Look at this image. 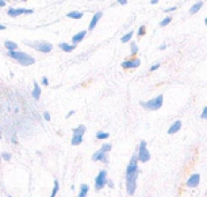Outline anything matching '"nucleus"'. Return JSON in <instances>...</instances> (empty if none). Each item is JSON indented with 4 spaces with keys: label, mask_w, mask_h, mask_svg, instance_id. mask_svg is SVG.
I'll return each instance as SVG.
<instances>
[{
    "label": "nucleus",
    "mask_w": 207,
    "mask_h": 197,
    "mask_svg": "<svg viewBox=\"0 0 207 197\" xmlns=\"http://www.w3.org/2000/svg\"><path fill=\"white\" fill-rule=\"evenodd\" d=\"M102 16H103V12H102V11H98V12L93 13L92 19H91V22H90V26H88V30H90V31H92V30L95 28L96 24H98L99 20L102 19Z\"/></svg>",
    "instance_id": "obj_11"
},
{
    "label": "nucleus",
    "mask_w": 207,
    "mask_h": 197,
    "mask_svg": "<svg viewBox=\"0 0 207 197\" xmlns=\"http://www.w3.org/2000/svg\"><path fill=\"white\" fill-rule=\"evenodd\" d=\"M72 115H73V111H71V112H69L68 115H66V118H69V116H72Z\"/></svg>",
    "instance_id": "obj_40"
},
{
    "label": "nucleus",
    "mask_w": 207,
    "mask_h": 197,
    "mask_svg": "<svg viewBox=\"0 0 207 197\" xmlns=\"http://www.w3.org/2000/svg\"><path fill=\"white\" fill-rule=\"evenodd\" d=\"M137 158H138V162H148L150 159V153L146 147V142L145 140H141L138 146V150H137Z\"/></svg>",
    "instance_id": "obj_5"
},
{
    "label": "nucleus",
    "mask_w": 207,
    "mask_h": 197,
    "mask_svg": "<svg viewBox=\"0 0 207 197\" xmlns=\"http://www.w3.org/2000/svg\"><path fill=\"white\" fill-rule=\"evenodd\" d=\"M117 3L118 4H120V5H126L127 4V0H117Z\"/></svg>",
    "instance_id": "obj_33"
},
{
    "label": "nucleus",
    "mask_w": 207,
    "mask_h": 197,
    "mask_svg": "<svg viewBox=\"0 0 207 197\" xmlns=\"http://www.w3.org/2000/svg\"><path fill=\"white\" fill-rule=\"evenodd\" d=\"M4 47L8 51H14L18 49V45L15 42H12V40H6V42H4Z\"/></svg>",
    "instance_id": "obj_19"
},
{
    "label": "nucleus",
    "mask_w": 207,
    "mask_h": 197,
    "mask_svg": "<svg viewBox=\"0 0 207 197\" xmlns=\"http://www.w3.org/2000/svg\"><path fill=\"white\" fill-rule=\"evenodd\" d=\"M137 178H138V158H137V153H134L126 167V190L130 196L135 193Z\"/></svg>",
    "instance_id": "obj_1"
},
{
    "label": "nucleus",
    "mask_w": 207,
    "mask_h": 197,
    "mask_svg": "<svg viewBox=\"0 0 207 197\" xmlns=\"http://www.w3.org/2000/svg\"><path fill=\"white\" fill-rule=\"evenodd\" d=\"M200 118L203 119V120H207V105L203 108V111H202V113H200Z\"/></svg>",
    "instance_id": "obj_28"
},
{
    "label": "nucleus",
    "mask_w": 207,
    "mask_h": 197,
    "mask_svg": "<svg viewBox=\"0 0 207 197\" xmlns=\"http://www.w3.org/2000/svg\"><path fill=\"white\" fill-rule=\"evenodd\" d=\"M172 22V18L171 16H166V18H164L163 20L160 22V27H165V26H168L169 23H171Z\"/></svg>",
    "instance_id": "obj_26"
},
{
    "label": "nucleus",
    "mask_w": 207,
    "mask_h": 197,
    "mask_svg": "<svg viewBox=\"0 0 207 197\" xmlns=\"http://www.w3.org/2000/svg\"><path fill=\"white\" fill-rule=\"evenodd\" d=\"M6 5V0H0V7H4Z\"/></svg>",
    "instance_id": "obj_37"
},
{
    "label": "nucleus",
    "mask_w": 207,
    "mask_h": 197,
    "mask_svg": "<svg viewBox=\"0 0 207 197\" xmlns=\"http://www.w3.org/2000/svg\"><path fill=\"white\" fill-rule=\"evenodd\" d=\"M7 54H8L10 58L15 59V61H17L18 64H20L22 66H30V65H33L34 62H35V59H34L30 54L23 53V51L14 50V51H8Z\"/></svg>",
    "instance_id": "obj_2"
},
{
    "label": "nucleus",
    "mask_w": 207,
    "mask_h": 197,
    "mask_svg": "<svg viewBox=\"0 0 207 197\" xmlns=\"http://www.w3.org/2000/svg\"><path fill=\"white\" fill-rule=\"evenodd\" d=\"M145 32H146V27H145V26H139L138 31H137V35H138V37H144Z\"/></svg>",
    "instance_id": "obj_27"
},
{
    "label": "nucleus",
    "mask_w": 207,
    "mask_h": 197,
    "mask_svg": "<svg viewBox=\"0 0 207 197\" xmlns=\"http://www.w3.org/2000/svg\"><path fill=\"white\" fill-rule=\"evenodd\" d=\"M8 197H12V196H8Z\"/></svg>",
    "instance_id": "obj_43"
},
{
    "label": "nucleus",
    "mask_w": 207,
    "mask_h": 197,
    "mask_svg": "<svg viewBox=\"0 0 207 197\" xmlns=\"http://www.w3.org/2000/svg\"><path fill=\"white\" fill-rule=\"evenodd\" d=\"M88 192H90V186H88L87 184H81V185H80L79 196H77V197H87Z\"/></svg>",
    "instance_id": "obj_16"
},
{
    "label": "nucleus",
    "mask_w": 207,
    "mask_h": 197,
    "mask_svg": "<svg viewBox=\"0 0 207 197\" xmlns=\"http://www.w3.org/2000/svg\"><path fill=\"white\" fill-rule=\"evenodd\" d=\"M22 1H27V0H22Z\"/></svg>",
    "instance_id": "obj_42"
},
{
    "label": "nucleus",
    "mask_w": 207,
    "mask_h": 197,
    "mask_svg": "<svg viewBox=\"0 0 207 197\" xmlns=\"http://www.w3.org/2000/svg\"><path fill=\"white\" fill-rule=\"evenodd\" d=\"M180 128H181V121H180V120L173 121V123L171 124V127L168 128V134H169V135L176 134L177 131H180Z\"/></svg>",
    "instance_id": "obj_13"
},
{
    "label": "nucleus",
    "mask_w": 207,
    "mask_h": 197,
    "mask_svg": "<svg viewBox=\"0 0 207 197\" xmlns=\"http://www.w3.org/2000/svg\"><path fill=\"white\" fill-rule=\"evenodd\" d=\"M133 35H134V32H133V31L126 32V34L123 35L122 38H120V42H122V43H127V42H130L131 38H133Z\"/></svg>",
    "instance_id": "obj_21"
},
{
    "label": "nucleus",
    "mask_w": 207,
    "mask_h": 197,
    "mask_svg": "<svg viewBox=\"0 0 207 197\" xmlns=\"http://www.w3.org/2000/svg\"><path fill=\"white\" fill-rule=\"evenodd\" d=\"M130 53H131V55H135V54L138 53V46H137V43L131 42V40H130Z\"/></svg>",
    "instance_id": "obj_23"
},
{
    "label": "nucleus",
    "mask_w": 207,
    "mask_h": 197,
    "mask_svg": "<svg viewBox=\"0 0 207 197\" xmlns=\"http://www.w3.org/2000/svg\"><path fill=\"white\" fill-rule=\"evenodd\" d=\"M44 118H45V120L49 121L50 120V113L49 112H44Z\"/></svg>",
    "instance_id": "obj_32"
},
{
    "label": "nucleus",
    "mask_w": 207,
    "mask_h": 197,
    "mask_svg": "<svg viewBox=\"0 0 207 197\" xmlns=\"http://www.w3.org/2000/svg\"><path fill=\"white\" fill-rule=\"evenodd\" d=\"M2 157H3V159H6V161H10V159H11V155H10L8 153H4Z\"/></svg>",
    "instance_id": "obj_31"
},
{
    "label": "nucleus",
    "mask_w": 207,
    "mask_h": 197,
    "mask_svg": "<svg viewBox=\"0 0 207 197\" xmlns=\"http://www.w3.org/2000/svg\"><path fill=\"white\" fill-rule=\"evenodd\" d=\"M111 148H112V146L111 145H103L100 148H99L98 151H95L93 153V155H92V161H102V162H104V163H107L108 162V157L106 155L108 151H111Z\"/></svg>",
    "instance_id": "obj_4"
},
{
    "label": "nucleus",
    "mask_w": 207,
    "mask_h": 197,
    "mask_svg": "<svg viewBox=\"0 0 207 197\" xmlns=\"http://www.w3.org/2000/svg\"><path fill=\"white\" fill-rule=\"evenodd\" d=\"M2 30H6V26H3V24H0V31Z\"/></svg>",
    "instance_id": "obj_39"
},
{
    "label": "nucleus",
    "mask_w": 207,
    "mask_h": 197,
    "mask_svg": "<svg viewBox=\"0 0 207 197\" xmlns=\"http://www.w3.org/2000/svg\"><path fill=\"white\" fill-rule=\"evenodd\" d=\"M58 47L61 49L62 51H65V53H71V51H73L75 50V47H76V45H69V43H66V42H61L60 45H58Z\"/></svg>",
    "instance_id": "obj_14"
},
{
    "label": "nucleus",
    "mask_w": 207,
    "mask_h": 197,
    "mask_svg": "<svg viewBox=\"0 0 207 197\" xmlns=\"http://www.w3.org/2000/svg\"><path fill=\"white\" fill-rule=\"evenodd\" d=\"M83 142V135H77V134H73L72 135V139H71V143L73 146H77Z\"/></svg>",
    "instance_id": "obj_20"
},
{
    "label": "nucleus",
    "mask_w": 207,
    "mask_h": 197,
    "mask_svg": "<svg viewBox=\"0 0 207 197\" xmlns=\"http://www.w3.org/2000/svg\"><path fill=\"white\" fill-rule=\"evenodd\" d=\"M26 45L35 49L37 51H41V53H50L53 49L52 43L49 42H26Z\"/></svg>",
    "instance_id": "obj_6"
},
{
    "label": "nucleus",
    "mask_w": 207,
    "mask_h": 197,
    "mask_svg": "<svg viewBox=\"0 0 207 197\" xmlns=\"http://www.w3.org/2000/svg\"><path fill=\"white\" fill-rule=\"evenodd\" d=\"M158 0H150V4H157Z\"/></svg>",
    "instance_id": "obj_38"
},
{
    "label": "nucleus",
    "mask_w": 207,
    "mask_h": 197,
    "mask_svg": "<svg viewBox=\"0 0 207 197\" xmlns=\"http://www.w3.org/2000/svg\"><path fill=\"white\" fill-rule=\"evenodd\" d=\"M158 49H160V50H165V49H166V45H165V43H163V45H161Z\"/></svg>",
    "instance_id": "obj_36"
},
{
    "label": "nucleus",
    "mask_w": 207,
    "mask_h": 197,
    "mask_svg": "<svg viewBox=\"0 0 207 197\" xmlns=\"http://www.w3.org/2000/svg\"><path fill=\"white\" fill-rule=\"evenodd\" d=\"M204 24L207 26V16H206V19H204Z\"/></svg>",
    "instance_id": "obj_41"
},
{
    "label": "nucleus",
    "mask_w": 207,
    "mask_h": 197,
    "mask_svg": "<svg viewBox=\"0 0 207 197\" xmlns=\"http://www.w3.org/2000/svg\"><path fill=\"white\" fill-rule=\"evenodd\" d=\"M85 126L84 124H80V126H77L76 128H73V134H77V135H84L85 132Z\"/></svg>",
    "instance_id": "obj_22"
},
{
    "label": "nucleus",
    "mask_w": 207,
    "mask_h": 197,
    "mask_svg": "<svg viewBox=\"0 0 207 197\" xmlns=\"http://www.w3.org/2000/svg\"><path fill=\"white\" fill-rule=\"evenodd\" d=\"M163 103H164V96L158 94L154 99L149 100V101H141V107H144L148 111H157L163 107Z\"/></svg>",
    "instance_id": "obj_3"
},
{
    "label": "nucleus",
    "mask_w": 207,
    "mask_h": 197,
    "mask_svg": "<svg viewBox=\"0 0 207 197\" xmlns=\"http://www.w3.org/2000/svg\"><path fill=\"white\" fill-rule=\"evenodd\" d=\"M34 13V10L31 8H8L7 10V15L11 18H18L20 15H31Z\"/></svg>",
    "instance_id": "obj_7"
},
{
    "label": "nucleus",
    "mask_w": 207,
    "mask_h": 197,
    "mask_svg": "<svg viewBox=\"0 0 207 197\" xmlns=\"http://www.w3.org/2000/svg\"><path fill=\"white\" fill-rule=\"evenodd\" d=\"M158 67H160V64H154V65H152V66H150V72H154L156 69H158Z\"/></svg>",
    "instance_id": "obj_30"
},
{
    "label": "nucleus",
    "mask_w": 207,
    "mask_h": 197,
    "mask_svg": "<svg viewBox=\"0 0 207 197\" xmlns=\"http://www.w3.org/2000/svg\"><path fill=\"white\" fill-rule=\"evenodd\" d=\"M106 182H107V172L106 170H100L98 173V175L95 177V189L100 190L102 188L106 186Z\"/></svg>",
    "instance_id": "obj_8"
},
{
    "label": "nucleus",
    "mask_w": 207,
    "mask_h": 197,
    "mask_svg": "<svg viewBox=\"0 0 207 197\" xmlns=\"http://www.w3.org/2000/svg\"><path fill=\"white\" fill-rule=\"evenodd\" d=\"M83 15H84V13L80 12V11H71V12H68V15L66 16H68L69 19H75V20H77V19H81Z\"/></svg>",
    "instance_id": "obj_17"
},
{
    "label": "nucleus",
    "mask_w": 207,
    "mask_h": 197,
    "mask_svg": "<svg viewBox=\"0 0 207 197\" xmlns=\"http://www.w3.org/2000/svg\"><path fill=\"white\" fill-rule=\"evenodd\" d=\"M199 182H200V175H199L198 173H193L192 175L188 177L187 186H188V188H196V186L199 185Z\"/></svg>",
    "instance_id": "obj_10"
},
{
    "label": "nucleus",
    "mask_w": 207,
    "mask_h": 197,
    "mask_svg": "<svg viewBox=\"0 0 207 197\" xmlns=\"http://www.w3.org/2000/svg\"><path fill=\"white\" fill-rule=\"evenodd\" d=\"M41 97V86L38 85L37 82H34V89H33V99L38 100Z\"/></svg>",
    "instance_id": "obj_18"
},
{
    "label": "nucleus",
    "mask_w": 207,
    "mask_h": 197,
    "mask_svg": "<svg viewBox=\"0 0 207 197\" xmlns=\"http://www.w3.org/2000/svg\"><path fill=\"white\" fill-rule=\"evenodd\" d=\"M85 35H87V31H85V30L77 32L76 35H73V37H72V43H73V45H77V43H80L85 38Z\"/></svg>",
    "instance_id": "obj_12"
},
{
    "label": "nucleus",
    "mask_w": 207,
    "mask_h": 197,
    "mask_svg": "<svg viewBox=\"0 0 207 197\" xmlns=\"http://www.w3.org/2000/svg\"><path fill=\"white\" fill-rule=\"evenodd\" d=\"M175 10H177V7H169V8H165L164 12H165V13H171V12H173Z\"/></svg>",
    "instance_id": "obj_29"
},
{
    "label": "nucleus",
    "mask_w": 207,
    "mask_h": 197,
    "mask_svg": "<svg viewBox=\"0 0 207 197\" xmlns=\"http://www.w3.org/2000/svg\"><path fill=\"white\" fill-rule=\"evenodd\" d=\"M58 188H60V184H58V181L56 180L54 185H53V190H52V193H50V197H56V194H57V192H58Z\"/></svg>",
    "instance_id": "obj_24"
},
{
    "label": "nucleus",
    "mask_w": 207,
    "mask_h": 197,
    "mask_svg": "<svg viewBox=\"0 0 207 197\" xmlns=\"http://www.w3.org/2000/svg\"><path fill=\"white\" fill-rule=\"evenodd\" d=\"M141 65V61L138 58H131V59H126L122 62V67L123 69H135Z\"/></svg>",
    "instance_id": "obj_9"
},
{
    "label": "nucleus",
    "mask_w": 207,
    "mask_h": 197,
    "mask_svg": "<svg viewBox=\"0 0 207 197\" xmlns=\"http://www.w3.org/2000/svg\"><path fill=\"white\" fill-rule=\"evenodd\" d=\"M47 84H49L47 78H46V77H44V78H42V85H47Z\"/></svg>",
    "instance_id": "obj_35"
},
{
    "label": "nucleus",
    "mask_w": 207,
    "mask_h": 197,
    "mask_svg": "<svg viewBox=\"0 0 207 197\" xmlns=\"http://www.w3.org/2000/svg\"><path fill=\"white\" fill-rule=\"evenodd\" d=\"M106 185H108V186H110V188H114V182H112V181H110V180H107Z\"/></svg>",
    "instance_id": "obj_34"
},
{
    "label": "nucleus",
    "mask_w": 207,
    "mask_h": 197,
    "mask_svg": "<svg viewBox=\"0 0 207 197\" xmlns=\"http://www.w3.org/2000/svg\"><path fill=\"white\" fill-rule=\"evenodd\" d=\"M202 7H203V1H202V0L196 1L195 4L191 5V8H190V15H195V13H198L199 10H200Z\"/></svg>",
    "instance_id": "obj_15"
},
{
    "label": "nucleus",
    "mask_w": 207,
    "mask_h": 197,
    "mask_svg": "<svg viewBox=\"0 0 207 197\" xmlns=\"http://www.w3.org/2000/svg\"><path fill=\"white\" fill-rule=\"evenodd\" d=\"M110 136L108 132H104V131H99L96 132V139H107Z\"/></svg>",
    "instance_id": "obj_25"
}]
</instances>
